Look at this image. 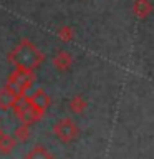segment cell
<instances>
[{"label": "cell", "mask_w": 154, "mask_h": 159, "mask_svg": "<svg viewBox=\"0 0 154 159\" xmlns=\"http://www.w3.org/2000/svg\"><path fill=\"white\" fill-rule=\"evenodd\" d=\"M53 134L58 141H61L65 144L73 143L75 139L78 138V126L75 124L73 119H70V118L58 119V121L53 124Z\"/></svg>", "instance_id": "4"}, {"label": "cell", "mask_w": 154, "mask_h": 159, "mask_svg": "<svg viewBox=\"0 0 154 159\" xmlns=\"http://www.w3.org/2000/svg\"><path fill=\"white\" fill-rule=\"evenodd\" d=\"M30 136H32V133H30L28 124H20V126H17L13 131V139L17 143H27L30 139Z\"/></svg>", "instance_id": "10"}, {"label": "cell", "mask_w": 154, "mask_h": 159, "mask_svg": "<svg viewBox=\"0 0 154 159\" xmlns=\"http://www.w3.org/2000/svg\"><path fill=\"white\" fill-rule=\"evenodd\" d=\"M25 96H27V98H28V101L32 103L40 113H43V114L47 113V109L50 108V104H52V99H50L48 93L45 91V89H42V88L35 89V91L28 93V94H25Z\"/></svg>", "instance_id": "5"}, {"label": "cell", "mask_w": 154, "mask_h": 159, "mask_svg": "<svg viewBox=\"0 0 154 159\" xmlns=\"http://www.w3.org/2000/svg\"><path fill=\"white\" fill-rule=\"evenodd\" d=\"M13 113H15V116H17V119L20 121V124H28V126L40 121V119L43 118V113H40L38 109L28 101V98L25 96V94L20 96L18 101L13 104Z\"/></svg>", "instance_id": "2"}, {"label": "cell", "mask_w": 154, "mask_h": 159, "mask_svg": "<svg viewBox=\"0 0 154 159\" xmlns=\"http://www.w3.org/2000/svg\"><path fill=\"white\" fill-rule=\"evenodd\" d=\"M17 146V141L13 139V136H10L7 133L0 134V152L2 154H10Z\"/></svg>", "instance_id": "8"}, {"label": "cell", "mask_w": 154, "mask_h": 159, "mask_svg": "<svg viewBox=\"0 0 154 159\" xmlns=\"http://www.w3.org/2000/svg\"><path fill=\"white\" fill-rule=\"evenodd\" d=\"M18 98H20V94L13 88L5 84L3 88H0V109L7 111V109L13 108V104L18 101Z\"/></svg>", "instance_id": "6"}, {"label": "cell", "mask_w": 154, "mask_h": 159, "mask_svg": "<svg viewBox=\"0 0 154 159\" xmlns=\"http://www.w3.org/2000/svg\"><path fill=\"white\" fill-rule=\"evenodd\" d=\"M70 65H71V58H70L65 52H61L57 58H55V66L58 70H68Z\"/></svg>", "instance_id": "11"}, {"label": "cell", "mask_w": 154, "mask_h": 159, "mask_svg": "<svg viewBox=\"0 0 154 159\" xmlns=\"http://www.w3.org/2000/svg\"><path fill=\"white\" fill-rule=\"evenodd\" d=\"M70 111H71L73 114H81L84 113V109H86L88 103L86 99H84L83 96H79V94H76V96H73L71 99H70Z\"/></svg>", "instance_id": "9"}, {"label": "cell", "mask_w": 154, "mask_h": 159, "mask_svg": "<svg viewBox=\"0 0 154 159\" xmlns=\"http://www.w3.org/2000/svg\"><path fill=\"white\" fill-rule=\"evenodd\" d=\"M25 159H55V157L43 144H37L25 154Z\"/></svg>", "instance_id": "7"}, {"label": "cell", "mask_w": 154, "mask_h": 159, "mask_svg": "<svg viewBox=\"0 0 154 159\" xmlns=\"http://www.w3.org/2000/svg\"><path fill=\"white\" fill-rule=\"evenodd\" d=\"M2 133H3V131H2V128H0V134H2Z\"/></svg>", "instance_id": "12"}, {"label": "cell", "mask_w": 154, "mask_h": 159, "mask_svg": "<svg viewBox=\"0 0 154 159\" xmlns=\"http://www.w3.org/2000/svg\"><path fill=\"white\" fill-rule=\"evenodd\" d=\"M10 61H12L17 68L20 70H28V71H33L35 68L42 63L43 55L38 52L33 45H30L28 42L20 43L17 48L13 50V53L10 55Z\"/></svg>", "instance_id": "1"}, {"label": "cell", "mask_w": 154, "mask_h": 159, "mask_svg": "<svg viewBox=\"0 0 154 159\" xmlns=\"http://www.w3.org/2000/svg\"><path fill=\"white\" fill-rule=\"evenodd\" d=\"M33 80H35V75L33 71H28V70H20L17 68L15 71L8 76L7 80V86L13 88L20 96L27 94V89L33 84Z\"/></svg>", "instance_id": "3"}]
</instances>
